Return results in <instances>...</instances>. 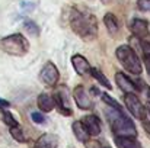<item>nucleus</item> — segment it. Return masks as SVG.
Segmentation results:
<instances>
[{"instance_id": "1", "label": "nucleus", "mask_w": 150, "mask_h": 148, "mask_svg": "<svg viewBox=\"0 0 150 148\" xmlns=\"http://www.w3.org/2000/svg\"><path fill=\"white\" fill-rule=\"evenodd\" d=\"M70 26L76 35L83 41H93L98 36V20L91 13L73 10L70 16Z\"/></svg>"}, {"instance_id": "2", "label": "nucleus", "mask_w": 150, "mask_h": 148, "mask_svg": "<svg viewBox=\"0 0 150 148\" xmlns=\"http://www.w3.org/2000/svg\"><path fill=\"white\" fill-rule=\"evenodd\" d=\"M105 115L115 137H137V128L134 122L122 112V109L109 106L105 109Z\"/></svg>"}, {"instance_id": "3", "label": "nucleus", "mask_w": 150, "mask_h": 148, "mask_svg": "<svg viewBox=\"0 0 150 148\" xmlns=\"http://www.w3.org/2000/svg\"><path fill=\"white\" fill-rule=\"evenodd\" d=\"M0 49L13 57H23L29 51V42L22 34H13L0 39Z\"/></svg>"}, {"instance_id": "4", "label": "nucleus", "mask_w": 150, "mask_h": 148, "mask_svg": "<svg viewBox=\"0 0 150 148\" xmlns=\"http://www.w3.org/2000/svg\"><path fill=\"white\" fill-rule=\"evenodd\" d=\"M117 60L120 61V64L131 74L139 76L143 68H142V61L139 58V55L136 54L134 49H131V47L128 45H120L117 51H115Z\"/></svg>"}, {"instance_id": "5", "label": "nucleus", "mask_w": 150, "mask_h": 148, "mask_svg": "<svg viewBox=\"0 0 150 148\" xmlns=\"http://www.w3.org/2000/svg\"><path fill=\"white\" fill-rule=\"evenodd\" d=\"M124 103L128 109V112L140 121H146L147 118V107L142 103V100L137 97L136 93H125L124 95Z\"/></svg>"}, {"instance_id": "6", "label": "nucleus", "mask_w": 150, "mask_h": 148, "mask_svg": "<svg viewBox=\"0 0 150 148\" xmlns=\"http://www.w3.org/2000/svg\"><path fill=\"white\" fill-rule=\"evenodd\" d=\"M52 100H54V106L60 110L61 115H64V116L73 115V109L70 106V97H69V92H67L66 86H58L54 90Z\"/></svg>"}, {"instance_id": "7", "label": "nucleus", "mask_w": 150, "mask_h": 148, "mask_svg": "<svg viewBox=\"0 0 150 148\" xmlns=\"http://www.w3.org/2000/svg\"><path fill=\"white\" fill-rule=\"evenodd\" d=\"M58 80H60V73H58L55 64L51 61L45 62L42 70L40 71V81L48 87H54L58 83Z\"/></svg>"}, {"instance_id": "8", "label": "nucleus", "mask_w": 150, "mask_h": 148, "mask_svg": "<svg viewBox=\"0 0 150 148\" xmlns=\"http://www.w3.org/2000/svg\"><path fill=\"white\" fill-rule=\"evenodd\" d=\"M115 81L118 84V87L124 92V93H139L140 87L139 84H136V81H133L130 77H127L124 73H117L115 74Z\"/></svg>"}, {"instance_id": "9", "label": "nucleus", "mask_w": 150, "mask_h": 148, "mask_svg": "<svg viewBox=\"0 0 150 148\" xmlns=\"http://www.w3.org/2000/svg\"><path fill=\"white\" fill-rule=\"evenodd\" d=\"M73 97L77 105V107H80L82 110H89L92 107V100L89 97L88 92L85 90L83 86H76L73 90Z\"/></svg>"}, {"instance_id": "10", "label": "nucleus", "mask_w": 150, "mask_h": 148, "mask_svg": "<svg viewBox=\"0 0 150 148\" xmlns=\"http://www.w3.org/2000/svg\"><path fill=\"white\" fill-rule=\"evenodd\" d=\"M80 122L83 123V126L86 128V131L91 137H98L100 134V131H102L100 119L96 115H86Z\"/></svg>"}, {"instance_id": "11", "label": "nucleus", "mask_w": 150, "mask_h": 148, "mask_svg": "<svg viewBox=\"0 0 150 148\" xmlns=\"http://www.w3.org/2000/svg\"><path fill=\"white\" fill-rule=\"evenodd\" d=\"M71 64H73L74 71H76L77 74H80V76H85V74H88V73L91 71L89 61H88L83 55H80V54H76V55L71 57Z\"/></svg>"}, {"instance_id": "12", "label": "nucleus", "mask_w": 150, "mask_h": 148, "mask_svg": "<svg viewBox=\"0 0 150 148\" xmlns=\"http://www.w3.org/2000/svg\"><path fill=\"white\" fill-rule=\"evenodd\" d=\"M131 32L137 36V38H146L149 34V23L144 19H133L131 25H130Z\"/></svg>"}, {"instance_id": "13", "label": "nucleus", "mask_w": 150, "mask_h": 148, "mask_svg": "<svg viewBox=\"0 0 150 148\" xmlns=\"http://www.w3.org/2000/svg\"><path fill=\"white\" fill-rule=\"evenodd\" d=\"M60 144V140L57 135L54 134H44L41 135L37 142H35V148H57Z\"/></svg>"}, {"instance_id": "14", "label": "nucleus", "mask_w": 150, "mask_h": 148, "mask_svg": "<svg viewBox=\"0 0 150 148\" xmlns=\"http://www.w3.org/2000/svg\"><path fill=\"white\" fill-rule=\"evenodd\" d=\"M114 142L118 148H143L136 137H115Z\"/></svg>"}, {"instance_id": "15", "label": "nucleus", "mask_w": 150, "mask_h": 148, "mask_svg": "<svg viewBox=\"0 0 150 148\" xmlns=\"http://www.w3.org/2000/svg\"><path fill=\"white\" fill-rule=\"evenodd\" d=\"M71 129H73V134H74V137L77 138V141H80V142H83V144L89 141L91 135L88 134L86 128L83 126V123H82L80 121H76V122H73V125H71Z\"/></svg>"}, {"instance_id": "16", "label": "nucleus", "mask_w": 150, "mask_h": 148, "mask_svg": "<svg viewBox=\"0 0 150 148\" xmlns=\"http://www.w3.org/2000/svg\"><path fill=\"white\" fill-rule=\"evenodd\" d=\"M37 105H38V107H40V110L41 112H51L52 109H54V100L51 97L50 95H47V93H41L38 99H37Z\"/></svg>"}, {"instance_id": "17", "label": "nucleus", "mask_w": 150, "mask_h": 148, "mask_svg": "<svg viewBox=\"0 0 150 148\" xmlns=\"http://www.w3.org/2000/svg\"><path fill=\"white\" fill-rule=\"evenodd\" d=\"M103 23H105V26H106V29H108L109 34H112V35L118 34V31H120V23H118V19L115 18V15L106 13V15L103 16Z\"/></svg>"}, {"instance_id": "18", "label": "nucleus", "mask_w": 150, "mask_h": 148, "mask_svg": "<svg viewBox=\"0 0 150 148\" xmlns=\"http://www.w3.org/2000/svg\"><path fill=\"white\" fill-rule=\"evenodd\" d=\"M89 73H91V74H92V76H93V77L98 80V81H99L100 86H103V87H106V89H109V90L112 89L111 83L108 81V79L105 77V74L100 71L99 68H91V71H89Z\"/></svg>"}, {"instance_id": "19", "label": "nucleus", "mask_w": 150, "mask_h": 148, "mask_svg": "<svg viewBox=\"0 0 150 148\" xmlns=\"http://www.w3.org/2000/svg\"><path fill=\"white\" fill-rule=\"evenodd\" d=\"M142 45V51H143V57H144V64H146V68H147V73L150 76V42L149 41H142L140 42Z\"/></svg>"}, {"instance_id": "20", "label": "nucleus", "mask_w": 150, "mask_h": 148, "mask_svg": "<svg viewBox=\"0 0 150 148\" xmlns=\"http://www.w3.org/2000/svg\"><path fill=\"white\" fill-rule=\"evenodd\" d=\"M1 119H3V122H4L9 128H12V126H18V125H19V122L15 119V116H13L9 110H6V109L1 110Z\"/></svg>"}, {"instance_id": "21", "label": "nucleus", "mask_w": 150, "mask_h": 148, "mask_svg": "<svg viewBox=\"0 0 150 148\" xmlns=\"http://www.w3.org/2000/svg\"><path fill=\"white\" fill-rule=\"evenodd\" d=\"M10 135H12V138H13L15 141H18V142H26V137H25V134H23V131H22V128H21L19 125L10 128Z\"/></svg>"}, {"instance_id": "22", "label": "nucleus", "mask_w": 150, "mask_h": 148, "mask_svg": "<svg viewBox=\"0 0 150 148\" xmlns=\"http://www.w3.org/2000/svg\"><path fill=\"white\" fill-rule=\"evenodd\" d=\"M23 26H25V29H26L28 32H31L34 36H38V35H40V26H38L35 22L26 19V20L23 22Z\"/></svg>"}, {"instance_id": "23", "label": "nucleus", "mask_w": 150, "mask_h": 148, "mask_svg": "<svg viewBox=\"0 0 150 148\" xmlns=\"http://www.w3.org/2000/svg\"><path fill=\"white\" fill-rule=\"evenodd\" d=\"M102 100H103V103H106V105H108V106H111V107L121 109V105H120L115 99H112L111 96H108V95H102Z\"/></svg>"}, {"instance_id": "24", "label": "nucleus", "mask_w": 150, "mask_h": 148, "mask_svg": "<svg viewBox=\"0 0 150 148\" xmlns=\"http://www.w3.org/2000/svg\"><path fill=\"white\" fill-rule=\"evenodd\" d=\"M31 118H32V121H34L35 123H40V125H42V123L47 122L45 116H44L42 113H40V112H32V113H31Z\"/></svg>"}, {"instance_id": "25", "label": "nucleus", "mask_w": 150, "mask_h": 148, "mask_svg": "<svg viewBox=\"0 0 150 148\" xmlns=\"http://www.w3.org/2000/svg\"><path fill=\"white\" fill-rule=\"evenodd\" d=\"M137 7L143 12H150V0H139Z\"/></svg>"}, {"instance_id": "26", "label": "nucleus", "mask_w": 150, "mask_h": 148, "mask_svg": "<svg viewBox=\"0 0 150 148\" xmlns=\"http://www.w3.org/2000/svg\"><path fill=\"white\" fill-rule=\"evenodd\" d=\"M85 144H86V148H106V147H102L100 142H98V141H88Z\"/></svg>"}, {"instance_id": "27", "label": "nucleus", "mask_w": 150, "mask_h": 148, "mask_svg": "<svg viewBox=\"0 0 150 148\" xmlns=\"http://www.w3.org/2000/svg\"><path fill=\"white\" fill-rule=\"evenodd\" d=\"M0 107L1 109H7V107H10V103L7 100H4V99H0Z\"/></svg>"}, {"instance_id": "28", "label": "nucleus", "mask_w": 150, "mask_h": 148, "mask_svg": "<svg viewBox=\"0 0 150 148\" xmlns=\"http://www.w3.org/2000/svg\"><path fill=\"white\" fill-rule=\"evenodd\" d=\"M143 126H144V129L147 131L150 134V122H146V121H143Z\"/></svg>"}, {"instance_id": "29", "label": "nucleus", "mask_w": 150, "mask_h": 148, "mask_svg": "<svg viewBox=\"0 0 150 148\" xmlns=\"http://www.w3.org/2000/svg\"><path fill=\"white\" fill-rule=\"evenodd\" d=\"M147 100H149V106H150V87H147Z\"/></svg>"}, {"instance_id": "30", "label": "nucleus", "mask_w": 150, "mask_h": 148, "mask_svg": "<svg viewBox=\"0 0 150 148\" xmlns=\"http://www.w3.org/2000/svg\"><path fill=\"white\" fill-rule=\"evenodd\" d=\"M100 1H102V3H105V4H106V3H109V1H111V0H100Z\"/></svg>"}, {"instance_id": "31", "label": "nucleus", "mask_w": 150, "mask_h": 148, "mask_svg": "<svg viewBox=\"0 0 150 148\" xmlns=\"http://www.w3.org/2000/svg\"><path fill=\"white\" fill-rule=\"evenodd\" d=\"M147 113H150V106H149V109H147Z\"/></svg>"}]
</instances>
